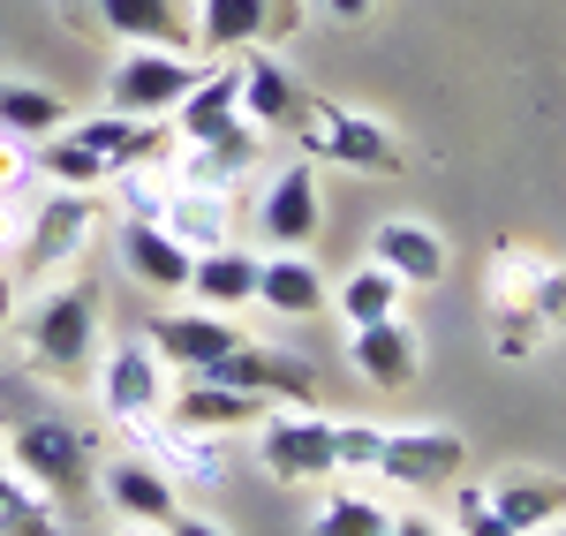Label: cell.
<instances>
[{
    "label": "cell",
    "instance_id": "cell-14",
    "mask_svg": "<svg viewBox=\"0 0 566 536\" xmlns=\"http://www.w3.org/2000/svg\"><path fill=\"white\" fill-rule=\"evenodd\" d=\"M151 348H159V362L167 370H181V378H205L227 348H242V325L227 311H175L151 325Z\"/></svg>",
    "mask_w": 566,
    "mask_h": 536
},
{
    "label": "cell",
    "instance_id": "cell-31",
    "mask_svg": "<svg viewBox=\"0 0 566 536\" xmlns=\"http://www.w3.org/2000/svg\"><path fill=\"white\" fill-rule=\"evenodd\" d=\"M400 280H392L386 265H363V272H348L340 280V317L348 325H378V317H400Z\"/></svg>",
    "mask_w": 566,
    "mask_h": 536
},
{
    "label": "cell",
    "instance_id": "cell-29",
    "mask_svg": "<svg viewBox=\"0 0 566 536\" xmlns=\"http://www.w3.org/2000/svg\"><path fill=\"white\" fill-rule=\"evenodd\" d=\"M61 122H69L61 91H45V84H0V129H8V136L39 144V136H53Z\"/></svg>",
    "mask_w": 566,
    "mask_h": 536
},
{
    "label": "cell",
    "instance_id": "cell-42",
    "mask_svg": "<svg viewBox=\"0 0 566 536\" xmlns=\"http://www.w3.org/2000/svg\"><path fill=\"white\" fill-rule=\"evenodd\" d=\"M167 536H227V529H219V522H197V514H175Z\"/></svg>",
    "mask_w": 566,
    "mask_h": 536
},
{
    "label": "cell",
    "instance_id": "cell-34",
    "mask_svg": "<svg viewBox=\"0 0 566 536\" xmlns=\"http://www.w3.org/2000/svg\"><path fill=\"white\" fill-rule=\"evenodd\" d=\"M39 181V144H23V136L0 129V197H23Z\"/></svg>",
    "mask_w": 566,
    "mask_h": 536
},
{
    "label": "cell",
    "instance_id": "cell-21",
    "mask_svg": "<svg viewBox=\"0 0 566 536\" xmlns=\"http://www.w3.org/2000/svg\"><path fill=\"white\" fill-rule=\"evenodd\" d=\"M122 265H129V280L159 287V295H189V265H197V250H181L159 220H122Z\"/></svg>",
    "mask_w": 566,
    "mask_h": 536
},
{
    "label": "cell",
    "instance_id": "cell-33",
    "mask_svg": "<svg viewBox=\"0 0 566 536\" xmlns=\"http://www.w3.org/2000/svg\"><path fill=\"white\" fill-rule=\"evenodd\" d=\"M491 348H499V362H522L544 348V317L536 311H506V317H491Z\"/></svg>",
    "mask_w": 566,
    "mask_h": 536
},
{
    "label": "cell",
    "instance_id": "cell-16",
    "mask_svg": "<svg viewBox=\"0 0 566 536\" xmlns=\"http://www.w3.org/2000/svg\"><path fill=\"white\" fill-rule=\"evenodd\" d=\"M264 159V129H227L212 144H175V181H197V189H242Z\"/></svg>",
    "mask_w": 566,
    "mask_h": 536
},
{
    "label": "cell",
    "instance_id": "cell-35",
    "mask_svg": "<svg viewBox=\"0 0 566 536\" xmlns=\"http://www.w3.org/2000/svg\"><path fill=\"white\" fill-rule=\"evenodd\" d=\"M378 446H386V423H340V469L378 476Z\"/></svg>",
    "mask_w": 566,
    "mask_h": 536
},
{
    "label": "cell",
    "instance_id": "cell-5",
    "mask_svg": "<svg viewBox=\"0 0 566 536\" xmlns=\"http://www.w3.org/2000/svg\"><path fill=\"white\" fill-rule=\"evenodd\" d=\"M8 469H15L39 498L76 506V498H91V431H69V423H23V431H8Z\"/></svg>",
    "mask_w": 566,
    "mask_h": 536
},
{
    "label": "cell",
    "instance_id": "cell-4",
    "mask_svg": "<svg viewBox=\"0 0 566 536\" xmlns=\"http://www.w3.org/2000/svg\"><path fill=\"white\" fill-rule=\"evenodd\" d=\"M295 144H303L310 167H355V175H392L400 167V144H392L386 122H370L355 106H333V98H303Z\"/></svg>",
    "mask_w": 566,
    "mask_h": 536
},
{
    "label": "cell",
    "instance_id": "cell-9",
    "mask_svg": "<svg viewBox=\"0 0 566 536\" xmlns=\"http://www.w3.org/2000/svg\"><path fill=\"white\" fill-rule=\"evenodd\" d=\"M469 461V439L446 431V423H408V431H386L378 446V476L400 484V492H446Z\"/></svg>",
    "mask_w": 566,
    "mask_h": 536
},
{
    "label": "cell",
    "instance_id": "cell-1",
    "mask_svg": "<svg viewBox=\"0 0 566 536\" xmlns=\"http://www.w3.org/2000/svg\"><path fill=\"white\" fill-rule=\"evenodd\" d=\"M175 151V122H136V114H84L61 122L53 136H39V175L53 189H106L114 175H129L136 159Z\"/></svg>",
    "mask_w": 566,
    "mask_h": 536
},
{
    "label": "cell",
    "instance_id": "cell-40",
    "mask_svg": "<svg viewBox=\"0 0 566 536\" xmlns=\"http://www.w3.org/2000/svg\"><path fill=\"white\" fill-rule=\"evenodd\" d=\"M370 8H378V0H325V15H333V23H363Z\"/></svg>",
    "mask_w": 566,
    "mask_h": 536
},
{
    "label": "cell",
    "instance_id": "cell-6",
    "mask_svg": "<svg viewBox=\"0 0 566 536\" xmlns=\"http://www.w3.org/2000/svg\"><path fill=\"white\" fill-rule=\"evenodd\" d=\"M205 69L197 53H175V45H129L106 76V106L114 114H136V122H175V106L189 98Z\"/></svg>",
    "mask_w": 566,
    "mask_h": 536
},
{
    "label": "cell",
    "instance_id": "cell-17",
    "mask_svg": "<svg viewBox=\"0 0 566 536\" xmlns=\"http://www.w3.org/2000/svg\"><path fill=\"white\" fill-rule=\"evenodd\" d=\"M258 272L264 258L258 250H197V265H189V295H197V311H258Z\"/></svg>",
    "mask_w": 566,
    "mask_h": 536
},
{
    "label": "cell",
    "instance_id": "cell-13",
    "mask_svg": "<svg viewBox=\"0 0 566 536\" xmlns=\"http://www.w3.org/2000/svg\"><path fill=\"white\" fill-rule=\"evenodd\" d=\"M227 129H242V53H219L212 69L189 84V98L175 106V144H212Z\"/></svg>",
    "mask_w": 566,
    "mask_h": 536
},
{
    "label": "cell",
    "instance_id": "cell-37",
    "mask_svg": "<svg viewBox=\"0 0 566 536\" xmlns=\"http://www.w3.org/2000/svg\"><path fill=\"white\" fill-rule=\"evenodd\" d=\"M461 536H522V529L491 514V498H483V484H469V492H461Z\"/></svg>",
    "mask_w": 566,
    "mask_h": 536
},
{
    "label": "cell",
    "instance_id": "cell-20",
    "mask_svg": "<svg viewBox=\"0 0 566 536\" xmlns=\"http://www.w3.org/2000/svg\"><path fill=\"white\" fill-rule=\"evenodd\" d=\"M370 265H386L400 287H438L446 280V242L423 220H386L370 234Z\"/></svg>",
    "mask_w": 566,
    "mask_h": 536
},
{
    "label": "cell",
    "instance_id": "cell-27",
    "mask_svg": "<svg viewBox=\"0 0 566 536\" xmlns=\"http://www.w3.org/2000/svg\"><path fill=\"white\" fill-rule=\"evenodd\" d=\"M544 265H552V258H536L528 242H499V250H491V280H483V295H491V317L528 311V295H536Z\"/></svg>",
    "mask_w": 566,
    "mask_h": 536
},
{
    "label": "cell",
    "instance_id": "cell-11",
    "mask_svg": "<svg viewBox=\"0 0 566 536\" xmlns=\"http://www.w3.org/2000/svg\"><path fill=\"white\" fill-rule=\"evenodd\" d=\"M317 227H325L317 167L295 159V167H280V175L258 189V234H264V250H310V242H317Z\"/></svg>",
    "mask_w": 566,
    "mask_h": 536
},
{
    "label": "cell",
    "instance_id": "cell-44",
    "mask_svg": "<svg viewBox=\"0 0 566 536\" xmlns=\"http://www.w3.org/2000/svg\"><path fill=\"white\" fill-rule=\"evenodd\" d=\"M544 536H566V514H559V522H552V529H544Z\"/></svg>",
    "mask_w": 566,
    "mask_h": 536
},
{
    "label": "cell",
    "instance_id": "cell-30",
    "mask_svg": "<svg viewBox=\"0 0 566 536\" xmlns=\"http://www.w3.org/2000/svg\"><path fill=\"white\" fill-rule=\"evenodd\" d=\"M0 536H61V506L39 498L8 461H0Z\"/></svg>",
    "mask_w": 566,
    "mask_h": 536
},
{
    "label": "cell",
    "instance_id": "cell-2",
    "mask_svg": "<svg viewBox=\"0 0 566 536\" xmlns=\"http://www.w3.org/2000/svg\"><path fill=\"white\" fill-rule=\"evenodd\" d=\"M98 317H106L98 287L76 280V272H61V280H45V287L23 295L15 325H23L31 362H39L53 386H91V362H98Z\"/></svg>",
    "mask_w": 566,
    "mask_h": 536
},
{
    "label": "cell",
    "instance_id": "cell-26",
    "mask_svg": "<svg viewBox=\"0 0 566 536\" xmlns=\"http://www.w3.org/2000/svg\"><path fill=\"white\" fill-rule=\"evenodd\" d=\"M258 311H272V317H317V311H325V272L310 265V258H295V250L264 258V272H258Z\"/></svg>",
    "mask_w": 566,
    "mask_h": 536
},
{
    "label": "cell",
    "instance_id": "cell-43",
    "mask_svg": "<svg viewBox=\"0 0 566 536\" xmlns=\"http://www.w3.org/2000/svg\"><path fill=\"white\" fill-rule=\"evenodd\" d=\"M114 536H167L159 522H114Z\"/></svg>",
    "mask_w": 566,
    "mask_h": 536
},
{
    "label": "cell",
    "instance_id": "cell-36",
    "mask_svg": "<svg viewBox=\"0 0 566 536\" xmlns=\"http://www.w3.org/2000/svg\"><path fill=\"white\" fill-rule=\"evenodd\" d=\"M528 311L544 317V333H566V265H544L536 295H528Z\"/></svg>",
    "mask_w": 566,
    "mask_h": 536
},
{
    "label": "cell",
    "instance_id": "cell-15",
    "mask_svg": "<svg viewBox=\"0 0 566 536\" xmlns=\"http://www.w3.org/2000/svg\"><path fill=\"white\" fill-rule=\"evenodd\" d=\"M264 408H272V401H258V393H234V386H219V378H181V393H167V423L227 439V431H258Z\"/></svg>",
    "mask_w": 566,
    "mask_h": 536
},
{
    "label": "cell",
    "instance_id": "cell-3",
    "mask_svg": "<svg viewBox=\"0 0 566 536\" xmlns=\"http://www.w3.org/2000/svg\"><path fill=\"white\" fill-rule=\"evenodd\" d=\"M98 220H106V189H45L39 204H31V220H23V242H15L23 287H45V280L76 272Z\"/></svg>",
    "mask_w": 566,
    "mask_h": 536
},
{
    "label": "cell",
    "instance_id": "cell-41",
    "mask_svg": "<svg viewBox=\"0 0 566 536\" xmlns=\"http://www.w3.org/2000/svg\"><path fill=\"white\" fill-rule=\"evenodd\" d=\"M386 536H446V529H438L431 514H400V522H392V529H386Z\"/></svg>",
    "mask_w": 566,
    "mask_h": 536
},
{
    "label": "cell",
    "instance_id": "cell-38",
    "mask_svg": "<svg viewBox=\"0 0 566 536\" xmlns=\"http://www.w3.org/2000/svg\"><path fill=\"white\" fill-rule=\"evenodd\" d=\"M23 220H31V204H23V197H0V258H15V242H23Z\"/></svg>",
    "mask_w": 566,
    "mask_h": 536
},
{
    "label": "cell",
    "instance_id": "cell-24",
    "mask_svg": "<svg viewBox=\"0 0 566 536\" xmlns=\"http://www.w3.org/2000/svg\"><path fill=\"white\" fill-rule=\"evenodd\" d=\"M303 114V91L287 76V61L272 53V45H250L242 53V122H258V129H287Z\"/></svg>",
    "mask_w": 566,
    "mask_h": 536
},
{
    "label": "cell",
    "instance_id": "cell-7",
    "mask_svg": "<svg viewBox=\"0 0 566 536\" xmlns=\"http://www.w3.org/2000/svg\"><path fill=\"white\" fill-rule=\"evenodd\" d=\"M258 461L280 484H325V476H340V423H325L310 408H264Z\"/></svg>",
    "mask_w": 566,
    "mask_h": 536
},
{
    "label": "cell",
    "instance_id": "cell-32",
    "mask_svg": "<svg viewBox=\"0 0 566 536\" xmlns=\"http://www.w3.org/2000/svg\"><path fill=\"white\" fill-rule=\"evenodd\" d=\"M386 529H392V514L378 506V498H355V492L325 498L317 522H310V536H386Z\"/></svg>",
    "mask_w": 566,
    "mask_h": 536
},
{
    "label": "cell",
    "instance_id": "cell-22",
    "mask_svg": "<svg viewBox=\"0 0 566 536\" xmlns=\"http://www.w3.org/2000/svg\"><path fill=\"white\" fill-rule=\"evenodd\" d=\"M98 8V31L129 45H175V53H197V31H189V8L181 0H91Z\"/></svg>",
    "mask_w": 566,
    "mask_h": 536
},
{
    "label": "cell",
    "instance_id": "cell-25",
    "mask_svg": "<svg viewBox=\"0 0 566 536\" xmlns=\"http://www.w3.org/2000/svg\"><path fill=\"white\" fill-rule=\"evenodd\" d=\"M355 370L378 386V393H400L408 378H416V362H423V348H416V333L400 325V317H378V325H355Z\"/></svg>",
    "mask_w": 566,
    "mask_h": 536
},
{
    "label": "cell",
    "instance_id": "cell-18",
    "mask_svg": "<svg viewBox=\"0 0 566 536\" xmlns=\"http://www.w3.org/2000/svg\"><path fill=\"white\" fill-rule=\"evenodd\" d=\"M106 506L122 514V522H175L181 514V484L159 469V461H144V453H129V461H114L106 469Z\"/></svg>",
    "mask_w": 566,
    "mask_h": 536
},
{
    "label": "cell",
    "instance_id": "cell-12",
    "mask_svg": "<svg viewBox=\"0 0 566 536\" xmlns=\"http://www.w3.org/2000/svg\"><path fill=\"white\" fill-rule=\"evenodd\" d=\"M122 439L144 461H159L175 484H212V476H227V439H212V431H181L167 416H144V423H122Z\"/></svg>",
    "mask_w": 566,
    "mask_h": 536
},
{
    "label": "cell",
    "instance_id": "cell-19",
    "mask_svg": "<svg viewBox=\"0 0 566 536\" xmlns=\"http://www.w3.org/2000/svg\"><path fill=\"white\" fill-rule=\"evenodd\" d=\"M159 227L175 234L181 250H227L234 242V189H197V181H175Z\"/></svg>",
    "mask_w": 566,
    "mask_h": 536
},
{
    "label": "cell",
    "instance_id": "cell-28",
    "mask_svg": "<svg viewBox=\"0 0 566 536\" xmlns=\"http://www.w3.org/2000/svg\"><path fill=\"white\" fill-rule=\"evenodd\" d=\"M106 197H114L129 220H159V212H167V197H175V151H159V159H136L129 175L106 181Z\"/></svg>",
    "mask_w": 566,
    "mask_h": 536
},
{
    "label": "cell",
    "instance_id": "cell-8",
    "mask_svg": "<svg viewBox=\"0 0 566 536\" xmlns=\"http://www.w3.org/2000/svg\"><path fill=\"white\" fill-rule=\"evenodd\" d=\"M197 53H250V45H287L303 31V0H189Z\"/></svg>",
    "mask_w": 566,
    "mask_h": 536
},
{
    "label": "cell",
    "instance_id": "cell-10",
    "mask_svg": "<svg viewBox=\"0 0 566 536\" xmlns=\"http://www.w3.org/2000/svg\"><path fill=\"white\" fill-rule=\"evenodd\" d=\"M167 362L151 340H122L106 370H98V408H106V423L122 431V423H144V416H167Z\"/></svg>",
    "mask_w": 566,
    "mask_h": 536
},
{
    "label": "cell",
    "instance_id": "cell-23",
    "mask_svg": "<svg viewBox=\"0 0 566 536\" xmlns=\"http://www.w3.org/2000/svg\"><path fill=\"white\" fill-rule=\"evenodd\" d=\"M483 498H491L499 522H514L522 536H544L566 514V484H559V476H536V469H506V476H491Z\"/></svg>",
    "mask_w": 566,
    "mask_h": 536
},
{
    "label": "cell",
    "instance_id": "cell-39",
    "mask_svg": "<svg viewBox=\"0 0 566 536\" xmlns=\"http://www.w3.org/2000/svg\"><path fill=\"white\" fill-rule=\"evenodd\" d=\"M15 311H23V280L0 265V325H15Z\"/></svg>",
    "mask_w": 566,
    "mask_h": 536
}]
</instances>
